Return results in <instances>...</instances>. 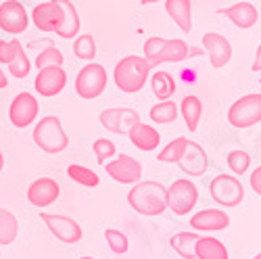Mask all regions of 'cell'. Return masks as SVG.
Returning <instances> with one entry per match:
<instances>
[{"instance_id":"cell-1","label":"cell","mask_w":261,"mask_h":259,"mask_svg":"<svg viewBox=\"0 0 261 259\" xmlns=\"http://www.w3.org/2000/svg\"><path fill=\"white\" fill-rule=\"evenodd\" d=\"M127 203L140 215H161L167 209V188L155 180H140L127 192Z\"/></svg>"},{"instance_id":"cell-2","label":"cell","mask_w":261,"mask_h":259,"mask_svg":"<svg viewBox=\"0 0 261 259\" xmlns=\"http://www.w3.org/2000/svg\"><path fill=\"white\" fill-rule=\"evenodd\" d=\"M190 55H201L197 48H188V44L180 38H161L153 36L144 42V59L150 63V67H157L161 63H180L186 61Z\"/></svg>"},{"instance_id":"cell-3","label":"cell","mask_w":261,"mask_h":259,"mask_svg":"<svg viewBox=\"0 0 261 259\" xmlns=\"http://www.w3.org/2000/svg\"><path fill=\"white\" fill-rule=\"evenodd\" d=\"M150 69L153 67H150V63L144 57H136V55L123 57L115 65V71H113L115 86L125 94H136L144 88Z\"/></svg>"},{"instance_id":"cell-4","label":"cell","mask_w":261,"mask_h":259,"mask_svg":"<svg viewBox=\"0 0 261 259\" xmlns=\"http://www.w3.org/2000/svg\"><path fill=\"white\" fill-rule=\"evenodd\" d=\"M34 142H36V146H40V150H44L48 155L63 153V150L69 146V138L65 134L61 119L57 115H46L36 123Z\"/></svg>"},{"instance_id":"cell-5","label":"cell","mask_w":261,"mask_h":259,"mask_svg":"<svg viewBox=\"0 0 261 259\" xmlns=\"http://www.w3.org/2000/svg\"><path fill=\"white\" fill-rule=\"evenodd\" d=\"M107 88V69L98 63H88L86 67L80 69L75 77V92L80 98L92 100L98 98Z\"/></svg>"},{"instance_id":"cell-6","label":"cell","mask_w":261,"mask_h":259,"mask_svg":"<svg viewBox=\"0 0 261 259\" xmlns=\"http://www.w3.org/2000/svg\"><path fill=\"white\" fill-rule=\"evenodd\" d=\"M209 194L220 207H236L245 199V186L241 184V180L236 176L220 174L211 180Z\"/></svg>"},{"instance_id":"cell-7","label":"cell","mask_w":261,"mask_h":259,"mask_svg":"<svg viewBox=\"0 0 261 259\" xmlns=\"http://www.w3.org/2000/svg\"><path fill=\"white\" fill-rule=\"evenodd\" d=\"M197 203H199V188L188 178L173 180V184L167 188V207L176 215H188Z\"/></svg>"},{"instance_id":"cell-8","label":"cell","mask_w":261,"mask_h":259,"mask_svg":"<svg viewBox=\"0 0 261 259\" xmlns=\"http://www.w3.org/2000/svg\"><path fill=\"white\" fill-rule=\"evenodd\" d=\"M228 121L234 127H251L261 121V94H245L228 111Z\"/></svg>"},{"instance_id":"cell-9","label":"cell","mask_w":261,"mask_h":259,"mask_svg":"<svg viewBox=\"0 0 261 259\" xmlns=\"http://www.w3.org/2000/svg\"><path fill=\"white\" fill-rule=\"evenodd\" d=\"M107 176H111L119 184H136L142 180V165L129 155H115L113 161L105 163Z\"/></svg>"},{"instance_id":"cell-10","label":"cell","mask_w":261,"mask_h":259,"mask_svg":"<svg viewBox=\"0 0 261 259\" xmlns=\"http://www.w3.org/2000/svg\"><path fill=\"white\" fill-rule=\"evenodd\" d=\"M38 113H40V102L36 100V96L30 92H19L11 102L9 119L15 127H28L36 121Z\"/></svg>"},{"instance_id":"cell-11","label":"cell","mask_w":261,"mask_h":259,"mask_svg":"<svg viewBox=\"0 0 261 259\" xmlns=\"http://www.w3.org/2000/svg\"><path fill=\"white\" fill-rule=\"evenodd\" d=\"M30 25V17L25 7L19 3V0H7V3L0 5V30L17 36L23 34Z\"/></svg>"},{"instance_id":"cell-12","label":"cell","mask_w":261,"mask_h":259,"mask_svg":"<svg viewBox=\"0 0 261 259\" xmlns=\"http://www.w3.org/2000/svg\"><path fill=\"white\" fill-rule=\"evenodd\" d=\"M40 220L46 224V228L57 236L61 243L73 245L82 239V226L67 218V215H57V213H40Z\"/></svg>"},{"instance_id":"cell-13","label":"cell","mask_w":261,"mask_h":259,"mask_svg":"<svg viewBox=\"0 0 261 259\" xmlns=\"http://www.w3.org/2000/svg\"><path fill=\"white\" fill-rule=\"evenodd\" d=\"M67 86V73L61 65H50V67L40 69L34 82V88L40 96H57L59 92H63V88Z\"/></svg>"},{"instance_id":"cell-14","label":"cell","mask_w":261,"mask_h":259,"mask_svg":"<svg viewBox=\"0 0 261 259\" xmlns=\"http://www.w3.org/2000/svg\"><path fill=\"white\" fill-rule=\"evenodd\" d=\"M140 121L138 111L127 109V107H115V109H105L100 113V125L113 134H127Z\"/></svg>"},{"instance_id":"cell-15","label":"cell","mask_w":261,"mask_h":259,"mask_svg":"<svg viewBox=\"0 0 261 259\" xmlns=\"http://www.w3.org/2000/svg\"><path fill=\"white\" fill-rule=\"evenodd\" d=\"M32 21L40 32L46 34H57V30L63 25V9L57 0L50 3H40L32 11Z\"/></svg>"},{"instance_id":"cell-16","label":"cell","mask_w":261,"mask_h":259,"mask_svg":"<svg viewBox=\"0 0 261 259\" xmlns=\"http://www.w3.org/2000/svg\"><path fill=\"white\" fill-rule=\"evenodd\" d=\"M203 46L209 53L211 65L215 69H220V67H224V65L230 63V59H232V44L228 42L226 36L215 34V32H207L203 36Z\"/></svg>"},{"instance_id":"cell-17","label":"cell","mask_w":261,"mask_h":259,"mask_svg":"<svg viewBox=\"0 0 261 259\" xmlns=\"http://www.w3.org/2000/svg\"><path fill=\"white\" fill-rule=\"evenodd\" d=\"M61 194V188L57 184V180L53 178H38L30 184L28 188V201L34 207H48L53 205Z\"/></svg>"},{"instance_id":"cell-18","label":"cell","mask_w":261,"mask_h":259,"mask_svg":"<svg viewBox=\"0 0 261 259\" xmlns=\"http://www.w3.org/2000/svg\"><path fill=\"white\" fill-rule=\"evenodd\" d=\"M178 165L190 178H199V176L205 174V169L209 165V159H207V153L203 150V146L199 142H188V146L184 150L182 159L178 161Z\"/></svg>"},{"instance_id":"cell-19","label":"cell","mask_w":261,"mask_h":259,"mask_svg":"<svg viewBox=\"0 0 261 259\" xmlns=\"http://www.w3.org/2000/svg\"><path fill=\"white\" fill-rule=\"evenodd\" d=\"M190 226L197 232H217L230 226V218L222 209H203L190 218Z\"/></svg>"},{"instance_id":"cell-20","label":"cell","mask_w":261,"mask_h":259,"mask_svg":"<svg viewBox=\"0 0 261 259\" xmlns=\"http://www.w3.org/2000/svg\"><path fill=\"white\" fill-rule=\"evenodd\" d=\"M217 13L228 17L232 23L236 28H241V30L253 28L257 23V19H259V13L251 3H236V5H232L228 9H217Z\"/></svg>"},{"instance_id":"cell-21","label":"cell","mask_w":261,"mask_h":259,"mask_svg":"<svg viewBox=\"0 0 261 259\" xmlns=\"http://www.w3.org/2000/svg\"><path fill=\"white\" fill-rule=\"evenodd\" d=\"M129 140H132V144L140 150H144V153H150V150H155L161 142V134L157 132V130L153 125H148V123H142L138 121L132 130L127 132Z\"/></svg>"},{"instance_id":"cell-22","label":"cell","mask_w":261,"mask_h":259,"mask_svg":"<svg viewBox=\"0 0 261 259\" xmlns=\"http://www.w3.org/2000/svg\"><path fill=\"white\" fill-rule=\"evenodd\" d=\"M165 11L184 34L192 30V3L190 0H165Z\"/></svg>"},{"instance_id":"cell-23","label":"cell","mask_w":261,"mask_h":259,"mask_svg":"<svg viewBox=\"0 0 261 259\" xmlns=\"http://www.w3.org/2000/svg\"><path fill=\"white\" fill-rule=\"evenodd\" d=\"M63 9V25L57 30V36L59 38H65V40H71L73 36L80 34V15H77V9L73 7L71 0H57Z\"/></svg>"},{"instance_id":"cell-24","label":"cell","mask_w":261,"mask_h":259,"mask_svg":"<svg viewBox=\"0 0 261 259\" xmlns=\"http://www.w3.org/2000/svg\"><path fill=\"white\" fill-rule=\"evenodd\" d=\"M194 257L197 259H228V249L222 241L213 236H199L194 243Z\"/></svg>"},{"instance_id":"cell-25","label":"cell","mask_w":261,"mask_h":259,"mask_svg":"<svg viewBox=\"0 0 261 259\" xmlns=\"http://www.w3.org/2000/svg\"><path fill=\"white\" fill-rule=\"evenodd\" d=\"M180 111H182V117L186 121V127L190 132H197L199 127V119L203 115V102L197 98V96H184L182 105H180Z\"/></svg>"},{"instance_id":"cell-26","label":"cell","mask_w":261,"mask_h":259,"mask_svg":"<svg viewBox=\"0 0 261 259\" xmlns=\"http://www.w3.org/2000/svg\"><path fill=\"white\" fill-rule=\"evenodd\" d=\"M199 241V234L197 232H178V234H173L171 236V249L176 251L180 257L184 259H197L194 257V243Z\"/></svg>"},{"instance_id":"cell-27","label":"cell","mask_w":261,"mask_h":259,"mask_svg":"<svg viewBox=\"0 0 261 259\" xmlns=\"http://www.w3.org/2000/svg\"><path fill=\"white\" fill-rule=\"evenodd\" d=\"M150 86H153V92L159 100H167L176 92V80H173L171 73L167 71H157L153 77H150Z\"/></svg>"},{"instance_id":"cell-28","label":"cell","mask_w":261,"mask_h":259,"mask_svg":"<svg viewBox=\"0 0 261 259\" xmlns=\"http://www.w3.org/2000/svg\"><path fill=\"white\" fill-rule=\"evenodd\" d=\"M17 232H19V224L17 218L0 207V245H11L17 239Z\"/></svg>"},{"instance_id":"cell-29","label":"cell","mask_w":261,"mask_h":259,"mask_svg":"<svg viewBox=\"0 0 261 259\" xmlns=\"http://www.w3.org/2000/svg\"><path fill=\"white\" fill-rule=\"evenodd\" d=\"M67 176H69L73 182H77L80 186H86V188H96L98 182H100V178H98L96 171L84 167V165H77V163H71V165L67 167Z\"/></svg>"},{"instance_id":"cell-30","label":"cell","mask_w":261,"mask_h":259,"mask_svg":"<svg viewBox=\"0 0 261 259\" xmlns=\"http://www.w3.org/2000/svg\"><path fill=\"white\" fill-rule=\"evenodd\" d=\"M148 117L153 119L155 123H171V121H176V117H178V107H176V102H171L169 98L161 100L155 107H150Z\"/></svg>"},{"instance_id":"cell-31","label":"cell","mask_w":261,"mask_h":259,"mask_svg":"<svg viewBox=\"0 0 261 259\" xmlns=\"http://www.w3.org/2000/svg\"><path fill=\"white\" fill-rule=\"evenodd\" d=\"M188 138H176V140H171L161 153L157 155V159L161 161V163H178L180 159H182V155H184V150H186V146H188Z\"/></svg>"},{"instance_id":"cell-32","label":"cell","mask_w":261,"mask_h":259,"mask_svg":"<svg viewBox=\"0 0 261 259\" xmlns=\"http://www.w3.org/2000/svg\"><path fill=\"white\" fill-rule=\"evenodd\" d=\"M73 53H75L77 59L90 63V61L96 57V42H94V36H90V34L77 36L75 42H73Z\"/></svg>"},{"instance_id":"cell-33","label":"cell","mask_w":261,"mask_h":259,"mask_svg":"<svg viewBox=\"0 0 261 259\" xmlns=\"http://www.w3.org/2000/svg\"><path fill=\"white\" fill-rule=\"evenodd\" d=\"M105 239H107L109 249H111L115 255H123V253H127L129 243H127V236H125L123 232L113 230V228H107V230H105Z\"/></svg>"},{"instance_id":"cell-34","label":"cell","mask_w":261,"mask_h":259,"mask_svg":"<svg viewBox=\"0 0 261 259\" xmlns=\"http://www.w3.org/2000/svg\"><path fill=\"white\" fill-rule=\"evenodd\" d=\"M92 150H94L96 161H98L100 165H105L109 159H113V157L117 155V148H115L113 140H107V138H98V140H94Z\"/></svg>"},{"instance_id":"cell-35","label":"cell","mask_w":261,"mask_h":259,"mask_svg":"<svg viewBox=\"0 0 261 259\" xmlns=\"http://www.w3.org/2000/svg\"><path fill=\"white\" fill-rule=\"evenodd\" d=\"M63 53L57 48V46H48L44 50H40L38 57H36V67L38 69H44V67H50V65H63Z\"/></svg>"},{"instance_id":"cell-36","label":"cell","mask_w":261,"mask_h":259,"mask_svg":"<svg viewBox=\"0 0 261 259\" xmlns=\"http://www.w3.org/2000/svg\"><path fill=\"white\" fill-rule=\"evenodd\" d=\"M9 67V73L13 75V77H19V80H23V77H28L30 75V69H32V63H30V59H28V55L23 53V50H19V55L7 65Z\"/></svg>"},{"instance_id":"cell-37","label":"cell","mask_w":261,"mask_h":259,"mask_svg":"<svg viewBox=\"0 0 261 259\" xmlns=\"http://www.w3.org/2000/svg\"><path fill=\"white\" fill-rule=\"evenodd\" d=\"M249 165H251V155L245 153V150H232V153H228V167L236 176H243L249 169Z\"/></svg>"},{"instance_id":"cell-38","label":"cell","mask_w":261,"mask_h":259,"mask_svg":"<svg viewBox=\"0 0 261 259\" xmlns=\"http://www.w3.org/2000/svg\"><path fill=\"white\" fill-rule=\"evenodd\" d=\"M19 50H23V46H21V42L15 38V40H0V63L3 65H9L17 55Z\"/></svg>"},{"instance_id":"cell-39","label":"cell","mask_w":261,"mask_h":259,"mask_svg":"<svg viewBox=\"0 0 261 259\" xmlns=\"http://www.w3.org/2000/svg\"><path fill=\"white\" fill-rule=\"evenodd\" d=\"M251 188L259 194V197H261V165L257 167V169H253V174H251Z\"/></svg>"},{"instance_id":"cell-40","label":"cell","mask_w":261,"mask_h":259,"mask_svg":"<svg viewBox=\"0 0 261 259\" xmlns=\"http://www.w3.org/2000/svg\"><path fill=\"white\" fill-rule=\"evenodd\" d=\"M48 46H55V44H53V40H48V38L30 42V48H48Z\"/></svg>"},{"instance_id":"cell-41","label":"cell","mask_w":261,"mask_h":259,"mask_svg":"<svg viewBox=\"0 0 261 259\" xmlns=\"http://www.w3.org/2000/svg\"><path fill=\"white\" fill-rule=\"evenodd\" d=\"M251 69L257 73V71H261V44L257 46V53H255V61H253V65H251Z\"/></svg>"},{"instance_id":"cell-42","label":"cell","mask_w":261,"mask_h":259,"mask_svg":"<svg viewBox=\"0 0 261 259\" xmlns=\"http://www.w3.org/2000/svg\"><path fill=\"white\" fill-rule=\"evenodd\" d=\"M0 82H5V84L9 86V82H7V75H5V71H3V69H0Z\"/></svg>"},{"instance_id":"cell-43","label":"cell","mask_w":261,"mask_h":259,"mask_svg":"<svg viewBox=\"0 0 261 259\" xmlns=\"http://www.w3.org/2000/svg\"><path fill=\"white\" fill-rule=\"evenodd\" d=\"M153 3H159V0H140V5H153Z\"/></svg>"},{"instance_id":"cell-44","label":"cell","mask_w":261,"mask_h":259,"mask_svg":"<svg viewBox=\"0 0 261 259\" xmlns=\"http://www.w3.org/2000/svg\"><path fill=\"white\" fill-rule=\"evenodd\" d=\"M3 167H5V155L0 153V171H3Z\"/></svg>"},{"instance_id":"cell-45","label":"cell","mask_w":261,"mask_h":259,"mask_svg":"<svg viewBox=\"0 0 261 259\" xmlns=\"http://www.w3.org/2000/svg\"><path fill=\"white\" fill-rule=\"evenodd\" d=\"M0 88H7V84H5V82H0Z\"/></svg>"},{"instance_id":"cell-46","label":"cell","mask_w":261,"mask_h":259,"mask_svg":"<svg viewBox=\"0 0 261 259\" xmlns=\"http://www.w3.org/2000/svg\"><path fill=\"white\" fill-rule=\"evenodd\" d=\"M253 259H261V253H257V255H255V257H253Z\"/></svg>"},{"instance_id":"cell-47","label":"cell","mask_w":261,"mask_h":259,"mask_svg":"<svg viewBox=\"0 0 261 259\" xmlns=\"http://www.w3.org/2000/svg\"><path fill=\"white\" fill-rule=\"evenodd\" d=\"M80 259H96V257H80Z\"/></svg>"}]
</instances>
